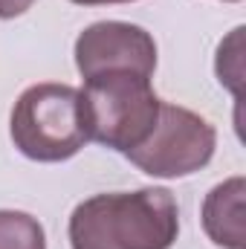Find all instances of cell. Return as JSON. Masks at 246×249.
<instances>
[{
    "mask_svg": "<svg viewBox=\"0 0 246 249\" xmlns=\"http://www.w3.org/2000/svg\"><path fill=\"white\" fill-rule=\"evenodd\" d=\"M72 249H171L180 235V209L168 188L96 194L70 214Z\"/></svg>",
    "mask_w": 246,
    "mask_h": 249,
    "instance_id": "cell-1",
    "label": "cell"
},
{
    "mask_svg": "<svg viewBox=\"0 0 246 249\" xmlns=\"http://www.w3.org/2000/svg\"><path fill=\"white\" fill-rule=\"evenodd\" d=\"M78 96L87 139L119 154H127L148 139L162 105L151 87V78L127 70L84 78Z\"/></svg>",
    "mask_w": 246,
    "mask_h": 249,
    "instance_id": "cell-2",
    "label": "cell"
},
{
    "mask_svg": "<svg viewBox=\"0 0 246 249\" xmlns=\"http://www.w3.org/2000/svg\"><path fill=\"white\" fill-rule=\"evenodd\" d=\"M9 133L26 160L64 162L75 157L90 142L78 90L55 81L26 87L12 107Z\"/></svg>",
    "mask_w": 246,
    "mask_h": 249,
    "instance_id": "cell-3",
    "label": "cell"
},
{
    "mask_svg": "<svg viewBox=\"0 0 246 249\" xmlns=\"http://www.w3.org/2000/svg\"><path fill=\"white\" fill-rule=\"evenodd\" d=\"M217 133L200 113L180 105H159V116L148 139L124 157L145 174L174 180L206 168L214 157Z\"/></svg>",
    "mask_w": 246,
    "mask_h": 249,
    "instance_id": "cell-4",
    "label": "cell"
},
{
    "mask_svg": "<svg viewBox=\"0 0 246 249\" xmlns=\"http://www.w3.org/2000/svg\"><path fill=\"white\" fill-rule=\"evenodd\" d=\"M75 67L84 78L116 70L151 78L157 70V41L136 23L99 20L75 38Z\"/></svg>",
    "mask_w": 246,
    "mask_h": 249,
    "instance_id": "cell-5",
    "label": "cell"
},
{
    "mask_svg": "<svg viewBox=\"0 0 246 249\" xmlns=\"http://www.w3.org/2000/svg\"><path fill=\"white\" fill-rule=\"evenodd\" d=\"M246 180L229 177L203 200V229L223 249H246Z\"/></svg>",
    "mask_w": 246,
    "mask_h": 249,
    "instance_id": "cell-6",
    "label": "cell"
},
{
    "mask_svg": "<svg viewBox=\"0 0 246 249\" xmlns=\"http://www.w3.org/2000/svg\"><path fill=\"white\" fill-rule=\"evenodd\" d=\"M0 249H47V235L38 217L0 209Z\"/></svg>",
    "mask_w": 246,
    "mask_h": 249,
    "instance_id": "cell-7",
    "label": "cell"
},
{
    "mask_svg": "<svg viewBox=\"0 0 246 249\" xmlns=\"http://www.w3.org/2000/svg\"><path fill=\"white\" fill-rule=\"evenodd\" d=\"M241 38H244V26H238L217 50V78L223 87H229L235 93V99H241V81H244V58H241Z\"/></svg>",
    "mask_w": 246,
    "mask_h": 249,
    "instance_id": "cell-8",
    "label": "cell"
},
{
    "mask_svg": "<svg viewBox=\"0 0 246 249\" xmlns=\"http://www.w3.org/2000/svg\"><path fill=\"white\" fill-rule=\"evenodd\" d=\"M32 3H35V0H0V18H3V20L18 18V15H23Z\"/></svg>",
    "mask_w": 246,
    "mask_h": 249,
    "instance_id": "cell-9",
    "label": "cell"
},
{
    "mask_svg": "<svg viewBox=\"0 0 246 249\" xmlns=\"http://www.w3.org/2000/svg\"><path fill=\"white\" fill-rule=\"evenodd\" d=\"M78 6H105V3H133V0H70Z\"/></svg>",
    "mask_w": 246,
    "mask_h": 249,
    "instance_id": "cell-10",
    "label": "cell"
},
{
    "mask_svg": "<svg viewBox=\"0 0 246 249\" xmlns=\"http://www.w3.org/2000/svg\"><path fill=\"white\" fill-rule=\"evenodd\" d=\"M226 3H238V0H226Z\"/></svg>",
    "mask_w": 246,
    "mask_h": 249,
    "instance_id": "cell-11",
    "label": "cell"
}]
</instances>
